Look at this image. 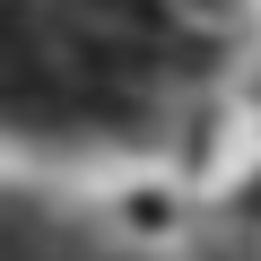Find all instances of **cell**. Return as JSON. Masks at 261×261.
Listing matches in <instances>:
<instances>
[{"label": "cell", "instance_id": "obj_2", "mask_svg": "<svg viewBox=\"0 0 261 261\" xmlns=\"http://www.w3.org/2000/svg\"><path fill=\"white\" fill-rule=\"evenodd\" d=\"M0 261H140V252H122V244H87L53 218H18V209H0Z\"/></svg>", "mask_w": 261, "mask_h": 261}, {"label": "cell", "instance_id": "obj_1", "mask_svg": "<svg viewBox=\"0 0 261 261\" xmlns=\"http://www.w3.org/2000/svg\"><path fill=\"white\" fill-rule=\"evenodd\" d=\"M226 0H0V130L130 140L218 79Z\"/></svg>", "mask_w": 261, "mask_h": 261}]
</instances>
